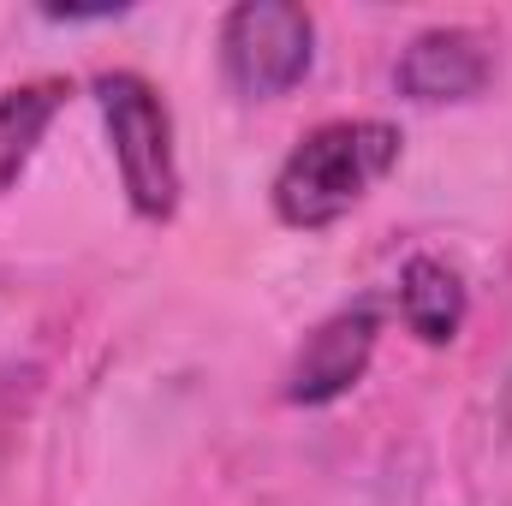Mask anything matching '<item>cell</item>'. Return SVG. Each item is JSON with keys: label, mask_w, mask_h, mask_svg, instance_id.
Returning a JSON list of instances; mask_svg holds the SVG:
<instances>
[{"label": "cell", "mask_w": 512, "mask_h": 506, "mask_svg": "<svg viewBox=\"0 0 512 506\" xmlns=\"http://www.w3.org/2000/svg\"><path fill=\"white\" fill-rule=\"evenodd\" d=\"M405 137L387 120H328L274 173V215L298 233H322L340 215H352L399 161Z\"/></svg>", "instance_id": "obj_1"}, {"label": "cell", "mask_w": 512, "mask_h": 506, "mask_svg": "<svg viewBox=\"0 0 512 506\" xmlns=\"http://www.w3.org/2000/svg\"><path fill=\"white\" fill-rule=\"evenodd\" d=\"M90 90H96V108H102V126H108V143H114L131 209L143 221H173V209H179V155H173L167 102L137 72H102Z\"/></svg>", "instance_id": "obj_2"}, {"label": "cell", "mask_w": 512, "mask_h": 506, "mask_svg": "<svg viewBox=\"0 0 512 506\" xmlns=\"http://www.w3.org/2000/svg\"><path fill=\"white\" fill-rule=\"evenodd\" d=\"M316 60V24L298 0H239L221 24V66L245 96H286Z\"/></svg>", "instance_id": "obj_3"}, {"label": "cell", "mask_w": 512, "mask_h": 506, "mask_svg": "<svg viewBox=\"0 0 512 506\" xmlns=\"http://www.w3.org/2000/svg\"><path fill=\"white\" fill-rule=\"evenodd\" d=\"M489 72H495V48H489L483 30L435 24V30L405 42V54L393 66V84L411 102H465L489 84Z\"/></svg>", "instance_id": "obj_4"}, {"label": "cell", "mask_w": 512, "mask_h": 506, "mask_svg": "<svg viewBox=\"0 0 512 506\" xmlns=\"http://www.w3.org/2000/svg\"><path fill=\"white\" fill-rule=\"evenodd\" d=\"M376 334H382V322H376L370 304L328 316L298 346V358L286 370V399L292 405H328V399L352 393L364 381V370H370V358H376Z\"/></svg>", "instance_id": "obj_5"}, {"label": "cell", "mask_w": 512, "mask_h": 506, "mask_svg": "<svg viewBox=\"0 0 512 506\" xmlns=\"http://www.w3.org/2000/svg\"><path fill=\"white\" fill-rule=\"evenodd\" d=\"M399 316L429 346L459 340V328H465V280L441 256H411L399 268Z\"/></svg>", "instance_id": "obj_6"}, {"label": "cell", "mask_w": 512, "mask_h": 506, "mask_svg": "<svg viewBox=\"0 0 512 506\" xmlns=\"http://www.w3.org/2000/svg\"><path fill=\"white\" fill-rule=\"evenodd\" d=\"M72 84L66 78H30V84H12L0 90V191H12L42 143V131L54 126V114L66 108Z\"/></svg>", "instance_id": "obj_7"}]
</instances>
